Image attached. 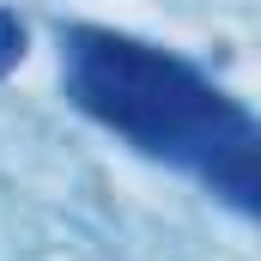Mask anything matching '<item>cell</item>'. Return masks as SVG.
Here are the masks:
<instances>
[{
    "instance_id": "6da1fadb",
    "label": "cell",
    "mask_w": 261,
    "mask_h": 261,
    "mask_svg": "<svg viewBox=\"0 0 261 261\" xmlns=\"http://www.w3.org/2000/svg\"><path fill=\"white\" fill-rule=\"evenodd\" d=\"M67 91L140 152L195 170L219 200L261 219V128L195 67L116 31H73Z\"/></svg>"
},
{
    "instance_id": "7a4b0ae2",
    "label": "cell",
    "mask_w": 261,
    "mask_h": 261,
    "mask_svg": "<svg viewBox=\"0 0 261 261\" xmlns=\"http://www.w3.org/2000/svg\"><path fill=\"white\" fill-rule=\"evenodd\" d=\"M18 55H24V24H18L12 12H0V73L18 61Z\"/></svg>"
}]
</instances>
